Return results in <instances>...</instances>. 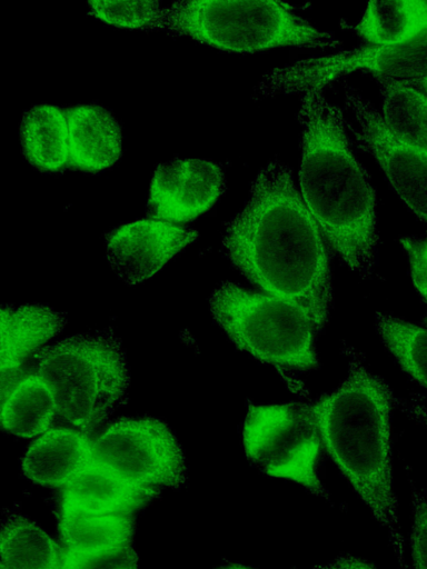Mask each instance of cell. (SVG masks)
Instances as JSON below:
<instances>
[{"label":"cell","mask_w":427,"mask_h":569,"mask_svg":"<svg viewBox=\"0 0 427 569\" xmlns=\"http://www.w3.org/2000/svg\"><path fill=\"white\" fill-rule=\"evenodd\" d=\"M399 242L408 257L413 283L427 301V237H403Z\"/></svg>","instance_id":"484cf974"},{"label":"cell","mask_w":427,"mask_h":569,"mask_svg":"<svg viewBox=\"0 0 427 569\" xmlns=\"http://www.w3.org/2000/svg\"><path fill=\"white\" fill-rule=\"evenodd\" d=\"M301 197L329 247L361 278L373 273L379 241L376 191L356 158L342 109L324 88L300 94Z\"/></svg>","instance_id":"7a4b0ae2"},{"label":"cell","mask_w":427,"mask_h":569,"mask_svg":"<svg viewBox=\"0 0 427 569\" xmlns=\"http://www.w3.org/2000/svg\"><path fill=\"white\" fill-rule=\"evenodd\" d=\"M159 495V488L131 481L95 459L61 489L60 512L133 516Z\"/></svg>","instance_id":"4fadbf2b"},{"label":"cell","mask_w":427,"mask_h":569,"mask_svg":"<svg viewBox=\"0 0 427 569\" xmlns=\"http://www.w3.org/2000/svg\"><path fill=\"white\" fill-rule=\"evenodd\" d=\"M66 113L70 167L99 172L118 161L122 152V133L109 110L91 103L66 108Z\"/></svg>","instance_id":"9a60e30c"},{"label":"cell","mask_w":427,"mask_h":569,"mask_svg":"<svg viewBox=\"0 0 427 569\" xmlns=\"http://www.w3.org/2000/svg\"><path fill=\"white\" fill-rule=\"evenodd\" d=\"M297 569V568H291ZM309 569H378L373 563L360 559L355 556L345 555L335 558L334 560L314 566Z\"/></svg>","instance_id":"4316f807"},{"label":"cell","mask_w":427,"mask_h":569,"mask_svg":"<svg viewBox=\"0 0 427 569\" xmlns=\"http://www.w3.org/2000/svg\"><path fill=\"white\" fill-rule=\"evenodd\" d=\"M216 569H255V568H250V567H247V566L234 563V565L221 566V567L216 568Z\"/></svg>","instance_id":"f546056e"},{"label":"cell","mask_w":427,"mask_h":569,"mask_svg":"<svg viewBox=\"0 0 427 569\" xmlns=\"http://www.w3.org/2000/svg\"><path fill=\"white\" fill-rule=\"evenodd\" d=\"M221 167L205 159L175 158L158 164L148 193L147 212L158 220L180 223L208 211L224 193Z\"/></svg>","instance_id":"30bf717a"},{"label":"cell","mask_w":427,"mask_h":569,"mask_svg":"<svg viewBox=\"0 0 427 569\" xmlns=\"http://www.w3.org/2000/svg\"><path fill=\"white\" fill-rule=\"evenodd\" d=\"M344 94L355 120V123L347 122V129L357 146L374 157L394 191L427 223V154L397 140L376 107L346 81Z\"/></svg>","instance_id":"9c48e42d"},{"label":"cell","mask_w":427,"mask_h":569,"mask_svg":"<svg viewBox=\"0 0 427 569\" xmlns=\"http://www.w3.org/2000/svg\"><path fill=\"white\" fill-rule=\"evenodd\" d=\"M393 392L354 353L346 379L312 410L321 442L373 518L389 533L404 562V539L393 488L390 413Z\"/></svg>","instance_id":"3957f363"},{"label":"cell","mask_w":427,"mask_h":569,"mask_svg":"<svg viewBox=\"0 0 427 569\" xmlns=\"http://www.w3.org/2000/svg\"><path fill=\"white\" fill-rule=\"evenodd\" d=\"M375 322L387 350L411 378L427 388V328L380 312Z\"/></svg>","instance_id":"44dd1931"},{"label":"cell","mask_w":427,"mask_h":569,"mask_svg":"<svg viewBox=\"0 0 427 569\" xmlns=\"http://www.w3.org/2000/svg\"><path fill=\"white\" fill-rule=\"evenodd\" d=\"M21 149L36 169L56 172L69 164V129L66 109L39 104L27 110L20 124Z\"/></svg>","instance_id":"2e32d148"},{"label":"cell","mask_w":427,"mask_h":569,"mask_svg":"<svg viewBox=\"0 0 427 569\" xmlns=\"http://www.w3.org/2000/svg\"><path fill=\"white\" fill-rule=\"evenodd\" d=\"M401 82L421 91L427 96V77Z\"/></svg>","instance_id":"f1b7e54d"},{"label":"cell","mask_w":427,"mask_h":569,"mask_svg":"<svg viewBox=\"0 0 427 569\" xmlns=\"http://www.w3.org/2000/svg\"><path fill=\"white\" fill-rule=\"evenodd\" d=\"M92 450L97 461L145 486L178 490L188 480L182 448L157 418H121L92 440Z\"/></svg>","instance_id":"ba28073f"},{"label":"cell","mask_w":427,"mask_h":569,"mask_svg":"<svg viewBox=\"0 0 427 569\" xmlns=\"http://www.w3.org/2000/svg\"><path fill=\"white\" fill-rule=\"evenodd\" d=\"M425 321H426V323H427V315H426Z\"/></svg>","instance_id":"1f68e13d"},{"label":"cell","mask_w":427,"mask_h":569,"mask_svg":"<svg viewBox=\"0 0 427 569\" xmlns=\"http://www.w3.org/2000/svg\"><path fill=\"white\" fill-rule=\"evenodd\" d=\"M409 3L421 32L427 30V1L410 0Z\"/></svg>","instance_id":"83f0119b"},{"label":"cell","mask_w":427,"mask_h":569,"mask_svg":"<svg viewBox=\"0 0 427 569\" xmlns=\"http://www.w3.org/2000/svg\"><path fill=\"white\" fill-rule=\"evenodd\" d=\"M383 98V118L394 137L427 154V96L397 80L376 78Z\"/></svg>","instance_id":"d6986e66"},{"label":"cell","mask_w":427,"mask_h":569,"mask_svg":"<svg viewBox=\"0 0 427 569\" xmlns=\"http://www.w3.org/2000/svg\"><path fill=\"white\" fill-rule=\"evenodd\" d=\"M242 440L248 459L262 472L330 499L318 476L321 437L312 405H249Z\"/></svg>","instance_id":"52a82bcc"},{"label":"cell","mask_w":427,"mask_h":569,"mask_svg":"<svg viewBox=\"0 0 427 569\" xmlns=\"http://www.w3.org/2000/svg\"><path fill=\"white\" fill-rule=\"evenodd\" d=\"M222 249L256 288L306 311L318 331L327 323L329 244L278 158L260 169L246 204L225 226Z\"/></svg>","instance_id":"6da1fadb"},{"label":"cell","mask_w":427,"mask_h":569,"mask_svg":"<svg viewBox=\"0 0 427 569\" xmlns=\"http://www.w3.org/2000/svg\"><path fill=\"white\" fill-rule=\"evenodd\" d=\"M64 315L43 305L1 308V401L32 366L41 347L59 335Z\"/></svg>","instance_id":"7c38bea8"},{"label":"cell","mask_w":427,"mask_h":569,"mask_svg":"<svg viewBox=\"0 0 427 569\" xmlns=\"http://www.w3.org/2000/svg\"><path fill=\"white\" fill-rule=\"evenodd\" d=\"M278 1H177L152 30L182 34L210 47L254 53L281 46L330 47L339 41Z\"/></svg>","instance_id":"5b68a950"},{"label":"cell","mask_w":427,"mask_h":569,"mask_svg":"<svg viewBox=\"0 0 427 569\" xmlns=\"http://www.w3.org/2000/svg\"><path fill=\"white\" fill-rule=\"evenodd\" d=\"M93 461L92 440L61 426L49 429L28 447L21 469L34 483L62 489Z\"/></svg>","instance_id":"5bb4252c"},{"label":"cell","mask_w":427,"mask_h":569,"mask_svg":"<svg viewBox=\"0 0 427 569\" xmlns=\"http://www.w3.org/2000/svg\"><path fill=\"white\" fill-rule=\"evenodd\" d=\"M32 367L53 393L57 422L88 438L123 403L130 382L121 340L109 328L40 349Z\"/></svg>","instance_id":"277c9868"},{"label":"cell","mask_w":427,"mask_h":569,"mask_svg":"<svg viewBox=\"0 0 427 569\" xmlns=\"http://www.w3.org/2000/svg\"><path fill=\"white\" fill-rule=\"evenodd\" d=\"M88 6L101 21L128 29H152L163 9L160 1H89Z\"/></svg>","instance_id":"603a6c76"},{"label":"cell","mask_w":427,"mask_h":569,"mask_svg":"<svg viewBox=\"0 0 427 569\" xmlns=\"http://www.w3.org/2000/svg\"><path fill=\"white\" fill-rule=\"evenodd\" d=\"M133 532L135 519L130 515L60 512L59 533L67 550L131 546Z\"/></svg>","instance_id":"ffe728a7"},{"label":"cell","mask_w":427,"mask_h":569,"mask_svg":"<svg viewBox=\"0 0 427 569\" xmlns=\"http://www.w3.org/2000/svg\"><path fill=\"white\" fill-rule=\"evenodd\" d=\"M375 46H394L421 33L409 1H370L354 28Z\"/></svg>","instance_id":"7402d4cb"},{"label":"cell","mask_w":427,"mask_h":569,"mask_svg":"<svg viewBox=\"0 0 427 569\" xmlns=\"http://www.w3.org/2000/svg\"><path fill=\"white\" fill-rule=\"evenodd\" d=\"M424 416H425V421H426V423H427V413H424Z\"/></svg>","instance_id":"4dcf8cb0"},{"label":"cell","mask_w":427,"mask_h":569,"mask_svg":"<svg viewBox=\"0 0 427 569\" xmlns=\"http://www.w3.org/2000/svg\"><path fill=\"white\" fill-rule=\"evenodd\" d=\"M414 569H427V491L413 493V527L410 536Z\"/></svg>","instance_id":"d4e9b609"},{"label":"cell","mask_w":427,"mask_h":569,"mask_svg":"<svg viewBox=\"0 0 427 569\" xmlns=\"http://www.w3.org/2000/svg\"><path fill=\"white\" fill-rule=\"evenodd\" d=\"M62 550L36 522L11 515L3 521L0 569H60Z\"/></svg>","instance_id":"ac0fdd59"},{"label":"cell","mask_w":427,"mask_h":569,"mask_svg":"<svg viewBox=\"0 0 427 569\" xmlns=\"http://www.w3.org/2000/svg\"><path fill=\"white\" fill-rule=\"evenodd\" d=\"M198 238L195 229L146 218L120 224L106 234V256L128 284L156 274Z\"/></svg>","instance_id":"8fae6325"},{"label":"cell","mask_w":427,"mask_h":569,"mask_svg":"<svg viewBox=\"0 0 427 569\" xmlns=\"http://www.w3.org/2000/svg\"><path fill=\"white\" fill-rule=\"evenodd\" d=\"M60 569H138V556L131 546L83 551L63 549Z\"/></svg>","instance_id":"cb8c5ba5"},{"label":"cell","mask_w":427,"mask_h":569,"mask_svg":"<svg viewBox=\"0 0 427 569\" xmlns=\"http://www.w3.org/2000/svg\"><path fill=\"white\" fill-rule=\"evenodd\" d=\"M1 402V426L17 437L44 433L56 419L53 393L36 373L21 378Z\"/></svg>","instance_id":"e0dca14e"},{"label":"cell","mask_w":427,"mask_h":569,"mask_svg":"<svg viewBox=\"0 0 427 569\" xmlns=\"http://www.w3.org/2000/svg\"><path fill=\"white\" fill-rule=\"evenodd\" d=\"M209 305L214 320L239 350L274 366L319 367L315 347L319 331L309 315L294 303L224 281Z\"/></svg>","instance_id":"8992f818"}]
</instances>
